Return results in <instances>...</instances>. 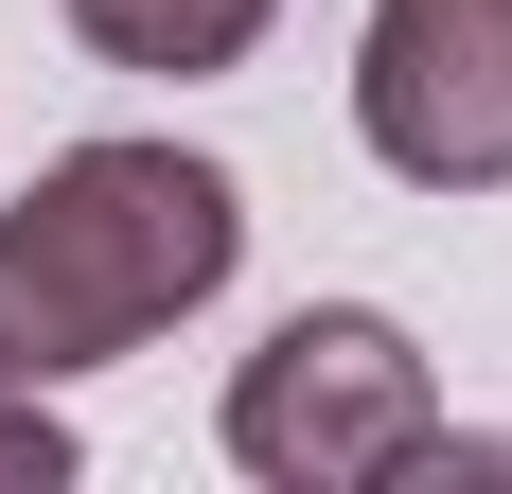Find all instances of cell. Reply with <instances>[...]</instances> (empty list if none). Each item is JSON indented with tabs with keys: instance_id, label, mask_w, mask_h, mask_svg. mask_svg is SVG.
Instances as JSON below:
<instances>
[{
	"instance_id": "1",
	"label": "cell",
	"mask_w": 512,
	"mask_h": 494,
	"mask_svg": "<svg viewBox=\"0 0 512 494\" xmlns=\"http://www.w3.org/2000/svg\"><path fill=\"white\" fill-rule=\"evenodd\" d=\"M248 265V195L195 142H71L36 159V195L0 212V371H106V353L177 336L212 283Z\"/></svg>"
},
{
	"instance_id": "4",
	"label": "cell",
	"mask_w": 512,
	"mask_h": 494,
	"mask_svg": "<svg viewBox=\"0 0 512 494\" xmlns=\"http://www.w3.org/2000/svg\"><path fill=\"white\" fill-rule=\"evenodd\" d=\"M265 18L283 0H71V36L106 53V71H159V89H195V71H248Z\"/></svg>"
},
{
	"instance_id": "3",
	"label": "cell",
	"mask_w": 512,
	"mask_h": 494,
	"mask_svg": "<svg viewBox=\"0 0 512 494\" xmlns=\"http://www.w3.org/2000/svg\"><path fill=\"white\" fill-rule=\"evenodd\" d=\"M354 142L424 195H512V0H371Z\"/></svg>"
},
{
	"instance_id": "2",
	"label": "cell",
	"mask_w": 512,
	"mask_h": 494,
	"mask_svg": "<svg viewBox=\"0 0 512 494\" xmlns=\"http://www.w3.org/2000/svg\"><path fill=\"white\" fill-rule=\"evenodd\" d=\"M442 371L407 353V318L371 300H301L283 336L230 371V459L265 494H389V477H442Z\"/></svg>"
},
{
	"instance_id": "5",
	"label": "cell",
	"mask_w": 512,
	"mask_h": 494,
	"mask_svg": "<svg viewBox=\"0 0 512 494\" xmlns=\"http://www.w3.org/2000/svg\"><path fill=\"white\" fill-rule=\"evenodd\" d=\"M0 477H18V494H53V477H71V424H53L18 371H0Z\"/></svg>"
}]
</instances>
